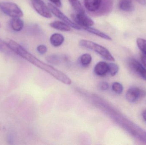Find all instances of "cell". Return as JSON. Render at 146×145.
Returning <instances> with one entry per match:
<instances>
[{
	"mask_svg": "<svg viewBox=\"0 0 146 145\" xmlns=\"http://www.w3.org/2000/svg\"><path fill=\"white\" fill-rule=\"evenodd\" d=\"M0 51L5 54H10L12 52L8 47L7 43L1 39H0Z\"/></svg>",
	"mask_w": 146,
	"mask_h": 145,
	"instance_id": "cell-20",
	"label": "cell"
},
{
	"mask_svg": "<svg viewBox=\"0 0 146 145\" xmlns=\"http://www.w3.org/2000/svg\"><path fill=\"white\" fill-rule=\"evenodd\" d=\"M137 44L138 47L143 53L146 54V40L139 38L137 39Z\"/></svg>",
	"mask_w": 146,
	"mask_h": 145,
	"instance_id": "cell-19",
	"label": "cell"
},
{
	"mask_svg": "<svg viewBox=\"0 0 146 145\" xmlns=\"http://www.w3.org/2000/svg\"><path fill=\"white\" fill-rule=\"evenodd\" d=\"M142 116H143V118H144V119H145V121H146V110L144 111V112H143Z\"/></svg>",
	"mask_w": 146,
	"mask_h": 145,
	"instance_id": "cell-27",
	"label": "cell"
},
{
	"mask_svg": "<svg viewBox=\"0 0 146 145\" xmlns=\"http://www.w3.org/2000/svg\"><path fill=\"white\" fill-rule=\"evenodd\" d=\"M109 72V65L106 62L100 61L94 66V72L97 75L104 76Z\"/></svg>",
	"mask_w": 146,
	"mask_h": 145,
	"instance_id": "cell-10",
	"label": "cell"
},
{
	"mask_svg": "<svg viewBox=\"0 0 146 145\" xmlns=\"http://www.w3.org/2000/svg\"><path fill=\"white\" fill-rule=\"evenodd\" d=\"M82 28L84 30H85L89 32V33L96 35L101 37V38H104V39H106V40H109V41L111 40V37H110L107 34H105L104 32L99 30L98 29H95L94 28H92L91 26L83 27Z\"/></svg>",
	"mask_w": 146,
	"mask_h": 145,
	"instance_id": "cell-15",
	"label": "cell"
},
{
	"mask_svg": "<svg viewBox=\"0 0 146 145\" xmlns=\"http://www.w3.org/2000/svg\"><path fill=\"white\" fill-rule=\"evenodd\" d=\"M109 65V72L112 76L115 75L119 70V67L117 64L114 63H110L108 64Z\"/></svg>",
	"mask_w": 146,
	"mask_h": 145,
	"instance_id": "cell-18",
	"label": "cell"
},
{
	"mask_svg": "<svg viewBox=\"0 0 146 145\" xmlns=\"http://www.w3.org/2000/svg\"><path fill=\"white\" fill-rule=\"evenodd\" d=\"M38 52L41 54H44L47 52L48 49L44 45H40L37 47Z\"/></svg>",
	"mask_w": 146,
	"mask_h": 145,
	"instance_id": "cell-22",
	"label": "cell"
},
{
	"mask_svg": "<svg viewBox=\"0 0 146 145\" xmlns=\"http://www.w3.org/2000/svg\"><path fill=\"white\" fill-rule=\"evenodd\" d=\"M74 10L77 13L85 12L83 7L79 0H69Z\"/></svg>",
	"mask_w": 146,
	"mask_h": 145,
	"instance_id": "cell-16",
	"label": "cell"
},
{
	"mask_svg": "<svg viewBox=\"0 0 146 145\" xmlns=\"http://www.w3.org/2000/svg\"><path fill=\"white\" fill-rule=\"evenodd\" d=\"M92 61V56L88 53L82 54L80 58V62L83 66H88L91 64Z\"/></svg>",
	"mask_w": 146,
	"mask_h": 145,
	"instance_id": "cell-17",
	"label": "cell"
},
{
	"mask_svg": "<svg viewBox=\"0 0 146 145\" xmlns=\"http://www.w3.org/2000/svg\"><path fill=\"white\" fill-rule=\"evenodd\" d=\"M50 26L52 28L62 31H69L71 30L70 26L64 22L60 21H54L50 24Z\"/></svg>",
	"mask_w": 146,
	"mask_h": 145,
	"instance_id": "cell-14",
	"label": "cell"
},
{
	"mask_svg": "<svg viewBox=\"0 0 146 145\" xmlns=\"http://www.w3.org/2000/svg\"><path fill=\"white\" fill-rule=\"evenodd\" d=\"M113 0H102V3L98 14L105 15L110 13L113 8Z\"/></svg>",
	"mask_w": 146,
	"mask_h": 145,
	"instance_id": "cell-9",
	"label": "cell"
},
{
	"mask_svg": "<svg viewBox=\"0 0 146 145\" xmlns=\"http://www.w3.org/2000/svg\"><path fill=\"white\" fill-rule=\"evenodd\" d=\"M112 89L116 93L121 94L123 91V87L119 83L115 82L112 84Z\"/></svg>",
	"mask_w": 146,
	"mask_h": 145,
	"instance_id": "cell-21",
	"label": "cell"
},
{
	"mask_svg": "<svg viewBox=\"0 0 146 145\" xmlns=\"http://www.w3.org/2000/svg\"><path fill=\"white\" fill-rule=\"evenodd\" d=\"M64 40L65 38L64 36L61 34L58 33L53 34L50 38V43L55 47L60 46L64 42Z\"/></svg>",
	"mask_w": 146,
	"mask_h": 145,
	"instance_id": "cell-11",
	"label": "cell"
},
{
	"mask_svg": "<svg viewBox=\"0 0 146 145\" xmlns=\"http://www.w3.org/2000/svg\"><path fill=\"white\" fill-rule=\"evenodd\" d=\"M0 9L3 13L12 18H21L24 15L20 8L14 3L1 2L0 3Z\"/></svg>",
	"mask_w": 146,
	"mask_h": 145,
	"instance_id": "cell-2",
	"label": "cell"
},
{
	"mask_svg": "<svg viewBox=\"0 0 146 145\" xmlns=\"http://www.w3.org/2000/svg\"><path fill=\"white\" fill-rule=\"evenodd\" d=\"M129 64L131 68L141 78L146 81V70L139 61L135 59H131L129 60Z\"/></svg>",
	"mask_w": 146,
	"mask_h": 145,
	"instance_id": "cell-7",
	"label": "cell"
},
{
	"mask_svg": "<svg viewBox=\"0 0 146 145\" xmlns=\"http://www.w3.org/2000/svg\"><path fill=\"white\" fill-rule=\"evenodd\" d=\"M102 0H84L86 8L89 12L95 13L99 10Z\"/></svg>",
	"mask_w": 146,
	"mask_h": 145,
	"instance_id": "cell-8",
	"label": "cell"
},
{
	"mask_svg": "<svg viewBox=\"0 0 146 145\" xmlns=\"http://www.w3.org/2000/svg\"><path fill=\"white\" fill-rule=\"evenodd\" d=\"M33 7L36 12L42 17L50 18L52 17L51 11L42 0H31Z\"/></svg>",
	"mask_w": 146,
	"mask_h": 145,
	"instance_id": "cell-4",
	"label": "cell"
},
{
	"mask_svg": "<svg viewBox=\"0 0 146 145\" xmlns=\"http://www.w3.org/2000/svg\"><path fill=\"white\" fill-rule=\"evenodd\" d=\"M73 18L75 21L76 24L81 28L89 27L94 24L93 20L88 17L85 12L77 13L73 15Z\"/></svg>",
	"mask_w": 146,
	"mask_h": 145,
	"instance_id": "cell-6",
	"label": "cell"
},
{
	"mask_svg": "<svg viewBox=\"0 0 146 145\" xmlns=\"http://www.w3.org/2000/svg\"><path fill=\"white\" fill-rule=\"evenodd\" d=\"M139 3L142 5H146V0H136Z\"/></svg>",
	"mask_w": 146,
	"mask_h": 145,
	"instance_id": "cell-26",
	"label": "cell"
},
{
	"mask_svg": "<svg viewBox=\"0 0 146 145\" xmlns=\"http://www.w3.org/2000/svg\"><path fill=\"white\" fill-rule=\"evenodd\" d=\"M11 28L15 31H19L23 29L24 21L20 18H12L10 21Z\"/></svg>",
	"mask_w": 146,
	"mask_h": 145,
	"instance_id": "cell-13",
	"label": "cell"
},
{
	"mask_svg": "<svg viewBox=\"0 0 146 145\" xmlns=\"http://www.w3.org/2000/svg\"><path fill=\"white\" fill-rule=\"evenodd\" d=\"M1 23H0V28H1Z\"/></svg>",
	"mask_w": 146,
	"mask_h": 145,
	"instance_id": "cell-28",
	"label": "cell"
},
{
	"mask_svg": "<svg viewBox=\"0 0 146 145\" xmlns=\"http://www.w3.org/2000/svg\"><path fill=\"white\" fill-rule=\"evenodd\" d=\"M99 87L101 90L103 91H106L109 89V84L106 82H102L100 83Z\"/></svg>",
	"mask_w": 146,
	"mask_h": 145,
	"instance_id": "cell-23",
	"label": "cell"
},
{
	"mask_svg": "<svg viewBox=\"0 0 146 145\" xmlns=\"http://www.w3.org/2000/svg\"><path fill=\"white\" fill-rule=\"evenodd\" d=\"M51 2L55 4L57 7H62V3L61 0H49Z\"/></svg>",
	"mask_w": 146,
	"mask_h": 145,
	"instance_id": "cell-24",
	"label": "cell"
},
{
	"mask_svg": "<svg viewBox=\"0 0 146 145\" xmlns=\"http://www.w3.org/2000/svg\"><path fill=\"white\" fill-rule=\"evenodd\" d=\"M141 60L142 64L146 67V54L142 53L141 56Z\"/></svg>",
	"mask_w": 146,
	"mask_h": 145,
	"instance_id": "cell-25",
	"label": "cell"
},
{
	"mask_svg": "<svg viewBox=\"0 0 146 145\" xmlns=\"http://www.w3.org/2000/svg\"><path fill=\"white\" fill-rule=\"evenodd\" d=\"M119 7L122 11L129 12L134 9V5L132 0H120Z\"/></svg>",
	"mask_w": 146,
	"mask_h": 145,
	"instance_id": "cell-12",
	"label": "cell"
},
{
	"mask_svg": "<svg viewBox=\"0 0 146 145\" xmlns=\"http://www.w3.org/2000/svg\"><path fill=\"white\" fill-rule=\"evenodd\" d=\"M79 44L81 47L94 51L100 55L103 58L109 61H115V58L110 51L105 47L89 40L82 39Z\"/></svg>",
	"mask_w": 146,
	"mask_h": 145,
	"instance_id": "cell-1",
	"label": "cell"
},
{
	"mask_svg": "<svg viewBox=\"0 0 146 145\" xmlns=\"http://www.w3.org/2000/svg\"><path fill=\"white\" fill-rule=\"evenodd\" d=\"M48 7L51 11V13H52L55 16L62 20L63 22L68 25L69 26L75 30H81V27L79 26L70 20L63 13L55 6L51 3H48Z\"/></svg>",
	"mask_w": 146,
	"mask_h": 145,
	"instance_id": "cell-3",
	"label": "cell"
},
{
	"mask_svg": "<svg viewBox=\"0 0 146 145\" xmlns=\"http://www.w3.org/2000/svg\"><path fill=\"white\" fill-rule=\"evenodd\" d=\"M146 92L143 89L136 87H133L128 89L126 93V99L130 103H134L139 98L144 97Z\"/></svg>",
	"mask_w": 146,
	"mask_h": 145,
	"instance_id": "cell-5",
	"label": "cell"
}]
</instances>
